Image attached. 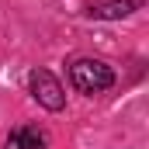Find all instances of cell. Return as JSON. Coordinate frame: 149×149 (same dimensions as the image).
Wrapping results in <instances>:
<instances>
[{
    "instance_id": "obj_3",
    "label": "cell",
    "mask_w": 149,
    "mask_h": 149,
    "mask_svg": "<svg viewBox=\"0 0 149 149\" xmlns=\"http://www.w3.org/2000/svg\"><path fill=\"white\" fill-rule=\"evenodd\" d=\"M42 146H45V135L38 128H17L7 139V149H42Z\"/></svg>"
},
{
    "instance_id": "obj_2",
    "label": "cell",
    "mask_w": 149,
    "mask_h": 149,
    "mask_svg": "<svg viewBox=\"0 0 149 149\" xmlns=\"http://www.w3.org/2000/svg\"><path fill=\"white\" fill-rule=\"evenodd\" d=\"M31 94H35L38 104L49 108V111H63V104H66V94H63L59 80L49 73V70H35L31 73Z\"/></svg>"
},
{
    "instance_id": "obj_1",
    "label": "cell",
    "mask_w": 149,
    "mask_h": 149,
    "mask_svg": "<svg viewBox=\"0 0 149 149\" xmlns=\"http://www.w3.org/2000/svg\"><path fill=\"white\" fill-rule=\"evenodd\" d=\"M70 80L80 94H97V90H108L114 83V73L101 59H76L70 66Z\"/></svg>"
},
{
    "instance_id": "obj_4",
    "label": "cell",
    "mask_w": 149,
    "mask_h": 149,
    "mask_svg": "<svg viewBox=\"0 0 149 149\" xmlns=\"http://www.w3.org/2000/svg\"><path fill=\"white\" fill-rule=\"evenodd\" d=\"M132 10V0H94L90 14L94 17H125Z\"/></svg>"
}]
</instances>
